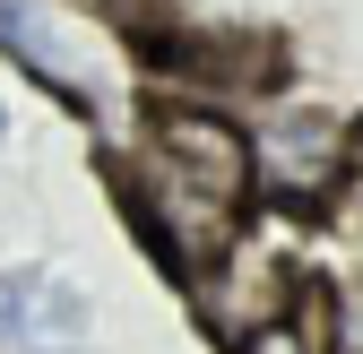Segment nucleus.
Segmentation results:
<instances>
[{
    "label": "nucleus",
    "mask_w": 363,
    "mask_h": 354,
    "mask_svg": "<svg viewBox=\"0 0 363 354\" xmlns=\"http://www.w3.org/2000/svg\"><path fill=\"white\" fill-rule=\"evenodd\" d=\"M35 294H43V268H0V346H9V354H26Z\"/></svg>",
    "instance_id": "5"
},
{
    "label": "nucleus",
    "mask_w": 363,
    "mask_h": 354,
    "mask_svg": "<svg viewBox=\"0 0 363 354\" xmlns=\"http://www.w3.org/2000/svg\"><path fill=\"white\" fill-rule=\"evenodd\" d=\"M346 354H363V294H346Z\"/></svg>",
    "instance_id": "7"
},
{
    "label": "nucleus",
    "mask_w": 363,
    "mask_h": 354,
    "mask_svg": "<svg viewBox=\"0 0 363 354\" xmlns=\"http://www.w3.org/2000/svg\"><path fill=\"white\" fill-rule=\"evenodd\" d=\"M337 164H346V139H337L329 121H286L277 147H268V173H277L286 190H320Z\"/></svg>",
    "instance_id": "3"
},
{
    "label": "nucleus",
    "mask_w": 363,
    "mask_h": 354,
    "mask_svg": "<svg viewBox=\"0 0 363 354\" xmlns=\"http://www.w3.org/2000/svg\"><path fill=\"white\" fill-rule=\"evenodd\" d=\"M242 354H303V337H294V329H259Z\"/></svg>",
    "instance_id": "6"
},
{
    "label": "nucleus",
    "mask_w": 363,
    "mask_h": 354,
    "mask_svg": "<svg viewBox=\"0 0 363 354\" xmlns=\"http://www.w3.org/2000/svg\"><path fill=\"white\" fill-rule=\"evenodd\" d=\"M0 43L43 78V86H61V96L86 104V86H78V52H69V35L43 18V0H0Z\"/></svg>",
    "instance_id": "2"
},
{
    "label": "nucleus",
    "mask_w": 363,
    "mask_h": 354,
    "mask_svg": "<svg viewBox=\"0 0 363 354\" xmlns=\"http://www.w3.org/2000/svg\"><path fill=\"white\" fill-rule=\"evenodd\" d=\"M156 156L182 173V182H199V190L234 199V207H242V190L259 182V156L242 147V130H225V121H208V113H156Z\"/></svg>",
    "instance_id": "1"
},
{
    "label": "nucleus",
    "mask_w": 363,
    "mask_h": 354,
    "mask_svg": "<svg viewBox=\"0 0 363 354\" xmlns=\"http://www.w3.org/2000/svg\"><path fill=\"white\" fill-rule=\"evenodd\" d=\"M0 130H9V113H0Z\"/></svg>",
    "instance_id": "8"
},
{
    "label": "nucleus",
    "mask_w": 363,
    "mask_h": 354,
    "mask_svg": "<svg viewBox=\"0 0 363 354\" xmlns=\"http://www.w3.org/2000/svg\"><path fill=\"white\" fill-rule=\"evenodd\" d=\"M78 337H86V294L61 285V277H43V294H35V329H26V354H78Z\"/></svg>",
    "instance_id": "4"
}]
</instances>
